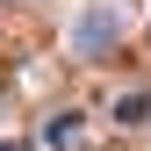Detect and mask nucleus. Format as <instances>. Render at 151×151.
Masks as SVG:
<instances>
[]
</instances>
